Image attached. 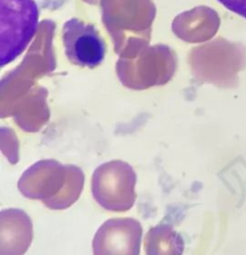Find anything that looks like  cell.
<instances>
[{
  "mask_svg": "<svg viewBox=\"0 0 246 255\" xmlns=\"http://www.w3.org/2000/svg\"><path fill=\"white\" fill-rule=\"evenodd\" d=\"M39 27L34 0H0V61L11 63L25 50Z\"/></svg>",
  "mask_w": 246,
  "mask_h": 255,
  "instance_id": "obj_1",
  "label": "cell"
},
{
  "mask_svg": "<svg viewBox=\"0 0 246 255\" xmlns=\"http://www.w3.org/2000/svg\"><path fill=\"white\" fill-rule=\"evenodd\" d=\"M136 174L128 163L117 160L99 166L92 177L91 191L107 210L126 211L136 200Z\"/></svg>",
  "mask_w": 246,
  "mask_h": 255,
  "instance_id": "obj_2",
  "label": "cell"
},
{
  "mask_svg": "<svg viewBox=\"0 0 246 255\" xmlns=\"http://www.w3.org/2000/svg\"><path fill=\"white\" fill-rule=\"evenodd\" d=\"M63 43L65 56L71 64L95 68L104 61L106 44L98 30L76 17L65 21L63 26Z\"/></svg>",
  "mask_w": 246,
  "mask_h": 255,
  "instance_id": "obj_3",
  "label": "cell"
},
{
  "mask_svg": "<svg viewBox=\"0 0 246 255\" xmlns=\"http://www.w3.org/2000/svg\"><path fill=\"white\" fill-rule=\"evenodd\" d=\"M143 229L132 219L107 221L93 240L95 255H139Z\"/></svg>",
  "mask_w": 246,
  "mask_h": 255,
  "instance_id": "obj_4",
  "label": "cell"
},
{
  "mask_svg": "<svg viewBox=\"0 0 246 255\" xmlns=\"http://www.w3.org/2000/svg\"><path fill=\"white\" fill-rule=\"evenodd\" d=\"M227 10L246 18V0H218Z\"/></svg>",
  "mask_w": 246,
  "mask_h": 255,
  "instance_id": "obj_5",
  "label": "cell"
}]
</instances>
